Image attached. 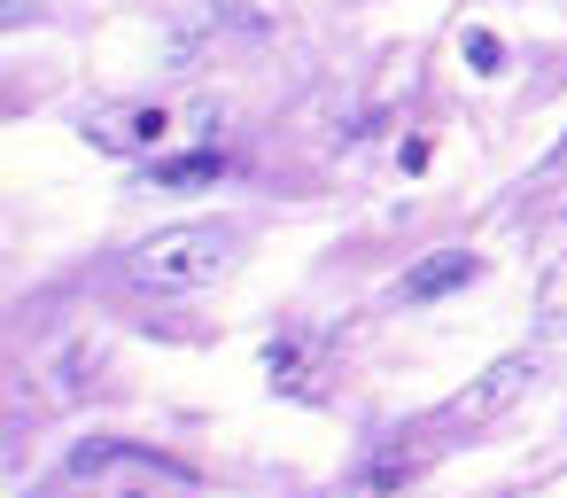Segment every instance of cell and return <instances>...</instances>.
Masks as SVG:
<instances>
[{
    "label": "cell",
    "instance_id": "obj_4",
    "mask_svg": "<svg viewBox=\"0 0 567 498\" xmlns=\"http://www.w3.org/2000/svg\"><path fill=\"white\" fill-rule=\"evenodd\" d=\"M474 273H482V257H474V250H427V257H412V265L396 273V304H435V296H458Z\"/></svg>",
    "mask_w": 567,
    "mask_h": 498
},
{
    "label": "cell",
    "instance_id": "obj_1",
    "mask_svg": "<svg viewBox=\"0 0 567 498\" xmlns=\"http://www.w3.org/2000/svg\"><path fill=\"white\" fill-rule=\"evenodd\" d=\"M241 242H249L241 218H179V226H156L125 250V281L156 288V296H203L241 265Z\"/></svg>",
    "mask_w": 567,
    "mask_h": 498
},
{
    "label": "cell",
    "instance_id": "obj_2",
    "mask_svg": "<svg viewBox=\"0 0 567 498\" xmlns=\"http://www.w3.org/2000/svg\"><path fill=\"white\" fill-rule=\"evenodd\" d=\"M179 125H187V110L133 102V110H94V118H86V141H94V149H110V156H156Z\"/></svg>",
    "mask_w": 567,
    "mask_h": 498
},
{
    "label": "cell",
    "instance_id": "obj_3",
    "mask_svg": "<svg viewBox=\"0 0 567 498\" xmlns=\"http://www.w3.org/2000/svg\"><path fill=\"white\" fill-rule=\"evenodd\" d=\"M536 389V358L528 350H513V358H497V366H482L466 389H458V405H451V420L458 428H489V420H505L520 397Z\"/></svg>",
    "mask_w": 567,
    "mask_h": 498
},
{
    "label": "cell",
    "instance_id": "obj_6",
    "mask_svg": "<svg viewBox=\"0 0 567 498\" xmlns=\"http://www.w3.org/2000/svg\"><path fill=\"white\" fill-rule=\"evenodd\" d=\"M210 172H218V156H179V164H148V187H195Z\"/></svg>",
    "mask_w": 567,
    "mask_h": 498
},
{
    "label": "cell",
    "instance_id": "obj_9",
    "mask_svg": "<svg viewBox=\"0 0 567 498\" xmlns=\"http://www.w3.org/2000/svg\"><path fill=\"white\" fill-rule=\"evenodd\" d=\"M551 164H567V149H559V156H551Z\"/></svg>",
    "mask_w": 567,
    "mask_h": 498
},
{
    "label": "cell",
    "instance_id": "obj_5",
    "mask_svg": "<svg viewBox=\"0 0 567 498\" xmlns=\"http://www.w3.org/2000/svg\"><path fill=\"white\" fill-rule=\"evenodd\" d=\"M265 374H272V389H280V397H319V382H311V374H319V358H311V343H303V335H272V343H265Z\"/></svg>",
    "mask_w": 567,
    "mask_h": 498
},
{
    "label": "cell",
    "instance_id": "obj_7",
    "mask_svg": "<svg viewBox=\"0 0 567 498\" xmlns=\"http://www.w3.org/2000/svg\"><path fill=\"white\" fill-rule=\"evenodd\" d=\"M148 459H156V451H133V459L117 467V482H110V498H164V490L179 482V475H156V482H133V467H148Z\"/></svg>",
    "mask_w": 567,
    "mask_h": 498
},
{
    "label": "cell",
    "instance_id": "obj_8",
    "mask_svg": "<svg viewBox=\"0 0 567 498\" xmlns=\"http://www.w3.org/2000/svg\"><path fill=\"white\" fill-rule=\"evenodd\" d=\"M466 63H474L482 79H497V71H505V48H497V32H482V24H474V32H466Z\"/></svg>",
    "mask_w": 567,
    "mask_h": 498
}]
</instances>
